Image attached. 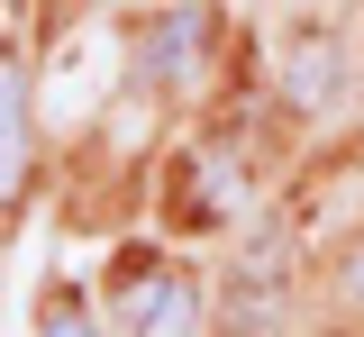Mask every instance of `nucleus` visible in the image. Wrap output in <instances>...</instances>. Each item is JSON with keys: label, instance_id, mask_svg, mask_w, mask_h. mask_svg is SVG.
I'll return each instance as SVG.
<instances>
[{"label": "nucleus", "instance_id": "obj_4", "mask_svg": "<svg viewBox=\"0 0 364 337\" xmlns=\"http://www.w3.org/2000/svg\"><path fill=\"white\" fill-rule=\"evenodd\" d=\"M291 92L318 109V92H337V55H328V46H301V64H291Z\"/></svg>", "mask_w": 364, "mask_h": 337}, {"label": "nucleus", "instance_id": "obj_1", "mask_svg": "<svg viewBox=\"0 0 364 337\" xmlns=\"http://www.w3.org/2000/svg\"><path fill=\"white\" fill-rule=\"evenodd\" d=\"M200 55H210V9L182 0V9H164V18L146 28V46H136V82H146V92H182V82L200 73Z\"/></svg>", "mask_w": 364, "mask_h": 337}, {"label": "nucleus", "instance_id": "obj_6", "mask_svg": "<svg viewBox=\"0 0 364 337\" xmlns=\"http://www.w3.org/2000/svg\"><path fill=\"white\" fill-rule=\"evenodd\" d=\"M355 291H364V255H355Z\"/></svg>", "mask_w": 364, "mask_h": 337}, {"label": "nucleus", "instance_id": "obj_2", "mask_svg": "<svg viewBox=\"0 0 364 337\" xmlns=\"http://www.w3.org/2000/svg\"><path fill=\"white\" fill-rule=\"evenodd\" d=\"M28 192V73L0 64V200Z\"/></svg>", "mask_w": 364, "mask_h": 337}, {"label": "nucleus", "instance_id": "obj_3", "mask_svg": "<svg viewBox=\"0 0 364 337\" xmlns=\"http://www.w3.org/2000/svg\"><path fill=\"white\" fill-rule=\"evenodd\" d=\"M191 328H200V291L182 274H155L136 291V337H191Z\"/></svg>", "mask_w": 364, "mask_h": 337}, {"label": "nucleus", "instance_id": "obj_5", "mask_svg": "<svg viewBox=\"0 0 364 337\" xmlns=\"http://www.w3.org/2000/svg\"><path fill=\"white\" fill-rule=\"evenodd\" d=\"M46 337H100V319H91L82 301H73V291H64V301H55V310H46Z\"/></svg>", "mask_w": 364, "mask_h": 337}]
</instances>
